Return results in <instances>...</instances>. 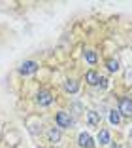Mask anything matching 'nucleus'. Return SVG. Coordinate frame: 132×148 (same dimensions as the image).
I'll return each mask as SVG.
<instances>
[{
	"label": "nucleus",
	"mask_w": 132,
	"mask_h": 148,
	"mask_svg": "<svg viewBox=\"0 0 132 148\" xmlns=\"http://www.w3.org/2000/svg\"><path fill=\"white\" fill-rule=\"evenodd\" d=\"M119 114H125V116L132 118V99H128V97H123V99H121Z\"/></svg>",
	"instance_id": "nucleus-1"
},
{
	"label": "nucleus",
	"mask_w": 132,
	"mask_h": 148,
	"mask_svg": "<svg viewBox=\"0 0 132 148\" xmlns=\"http://www.w3.org/2000/svg\"><path fill=\"white\" fill-rule=\"evenodd\" d=\"M38 70V63L36 61H25L21 65V69H19V72L21 74H32V72H36Z\"/></svg>",
	"instance_id": "nucleus-2"
},
{
	"label": "nucleus",
	"mask_w": 132,
	"mask_h": 148,
	"mask_svg": "<svg viewBox=\"0 0 132 148\" xmlns=\"http://www.w3.org/2000/svg\"><path fill=\"white\" fill-rule=\"evenodd\" d=\"M57 123H59V127H70L74 122H72V118H70L66 112H59L57 114Z\"/></svg>",
	"instance_id": "nucleus-3"
},
{
	"label": "nucleus",
	"mask_w": 132,
	"mask_h": 148,
	"mask_svg": "<svg viewBox=\"0 0 132 148\" xmlns=\"http://www.w3.org/2000/svg\"><path fill=\"white\" fill-rule=\"evenodd\" d=\"M38 103H40V105H43V106L51 105V103H53L51 93H49V91H40V93H38Z\"/></svg>",
	"instance_id": "nucleus-4"
},
{
	"label": "nucleus",
	"mask_w": 132,
	"mask_h": 148,
	"mask_svg": "<svg viewBox=\"0 0 132 148\" xmlns=\"http://www.w3.org/2000/svg\"><path fill=\"white\" fill-rule=\"evenodd\" d=\"M79 146L81 148H93V139L89 133H81L79 135Z\"/></svg>",
	"instance_id": "nucleus-5"
},
{
	"label": "nucleus",
	"mask_w": 132,
	"mask_h": 148,
	"mask_svg": "<svg viewBox=\"0 0 132 148\" xmlns=\"http://www.w3.org/2000/svg\"><path fill=\"white\" fill-rule=\"evenodd\" d=\"M87 84H91V86L100 84V76H98L94 70H89V72H87Z\"/></svg>",
	"instance_id": "nucleus-6"
},
{
	"label": "nucleus",
	"mask_w": 132,
	"mask_h": 148,
	"mask_svg": "<svg viewBox=\"0 0 132 148\" xmlns=\"http://www.w3.org/2000/svg\"><path fill=\"white\" fill-rule=\"evenodd\" d=\"M98 143L100 144H108L110 143V133H108L106 129H102L100 133H98Z\"/></svg>",
	"instance_id": "nucleus-7"
},
{
	"label": "nucleus",
	"mask_w": 132,
	"mask_h": 148,
	"mask_svg": "<svg viewBox=\"0 0 132 148\" xmlns=\"http://www.w3.org/2000/svg\"><path fill=\"white\" fill-rule=\"evenodd\" d=\"M110 122L113 123V125H119V122H121V114H119V110H111V114H110Z\"/></svg>",
	"instance_id": "nucleus-8"
},
{
	"label": "nucleus",
	"mask_w": 132,
	"mask_h": 148,
	"mask_svg": "<svg viewBox=\"0 0 132 148\" xmlns=\"http://www.w3.org/2000/svg\"><path fill=\"white\" fill-rule=\"evenodd\" d=\"M64 89L70 93H76L77 91V82H74V80H68V82L64 84Z\"/></svg>",
	"instance_id": "nucleus-9"
},
{
	"label": "nucleus",
	"mask_w": 132,
	"mask_h": 148,
	"mask_svg": "<svg viewBox=\"0 0 132 148\" xmlns=\"http://www.w3.org/2000/svg\"><path fill=\"white\" fill-rule=\"evenodd\" d=\"M87 122H89L91 125H96V123L100 122V116H98L96 112H89V116H87Z\"/></svg>",
	"instance_id": "nucleus-10"
},
{
	"label": "nucleus",
	"mask_w": 132,
	"mask_h": 148,
	"mask_svg": "<svg viewBox=\"0 0 132 148\" xmlns=\"http://www.w3.org/2000/svg\"><path fill=\"white\" fill-rule=\"evenodd\" d=\"M59 139H60V131L59 129H51L49 131V140H51V143H57Z\"/></svg>",
	"instance_id": "nucleus-11"
},
{
	"label": "nucleus",
	"mask_w": 132,
	"mask_h": 148,
	"mask_svg": "<svg viewBox=\"0 0 132 148\" xmlns=\"http://www.w3.org/2000/svg\"><path fill=\"white\" fill-rule=\"evenodd\" d=\"M108 69H110L111 72H117V70H119V61H115V59H110V61H108Z\"/></svg>",
	"instance_id": "nucleus-12"
},
{
	"label": "nucleus",
	"mask_w": 132,
	"mask_h": 148,
	"mask_svg": "<svg viewBox=\"0 0 132 148\" xmlns=\"http://www.w3.org/2000/svg\"><path fill=\"white\" fill-rule=\"evenodd\" d=\"M85 59H87V63L94 65V63H96V55H94V51H85Z\"/></svg>",
	"instance_id": "nucleus-13"
},
{
	"label": "nucleus",
	"mask_w": 132,
	"mask_h": 148,
	"mask_svg": "<svg viewBox=\"0 0 132 148\" xmlns=\"http://www.w3.org/2000/svg\"><path fill=\"white\" fill-rule=\"evenodd\" d=\"M130 137H132V131H130Z\"/></svg>",
	"instance_id": "nucleus-14"
}]
</instances>
